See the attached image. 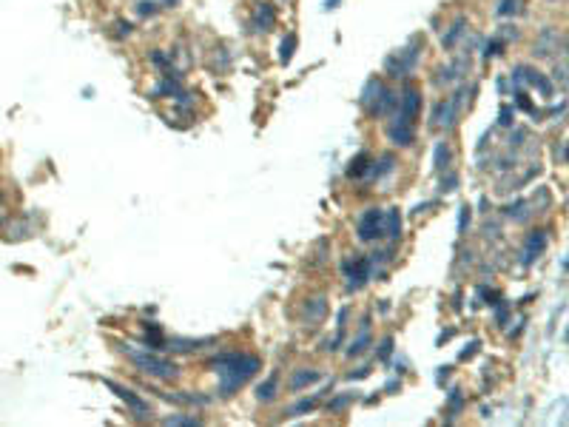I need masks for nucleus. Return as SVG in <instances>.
I'll return each mask as SVG.
<instances>
[{"instance_id": "72a5a7b5", "label": "nucleus", "mask_w": 569, "mask_h": 427, "mask_svg": "<svg viewBox=\"0 0 569 427\" xmlns=\"http://www.w3.org/2000/svg\"><path fill=\"white\" fill-rule=\"evenodd\" d=\"M470 225V208H461V223H458V231H464Z\"/></svg>"}, {"instance_id": "cd10ccee", "label": "nucleus", "mask_w": 569, "mask_h": 427, "mask_svg": "<svg viewBox=\"0 0 569 427\" xmlns=\"http://www.w3.org/2000/svg\"><path fill=\"white\" fill-rule=\"evenodd\" d=\"M390 353H393V339H381V345H379V362H387L390 359Z\"/></svg>"}, {"instance_id": "b1692460", "label": "nucleus", "mask_w": 569, "mask_h": 427, "mask_svg": "<svg viewBox=\"0 0 569 427\" xmlns=\"http://www.w3.org/2000/svg\"><path fill=\"white\" fill-rule=\"evenodd\" d=\"M504 214H507V217H513V220H518V223H524L526 214H529V205H526V200H515L513 205L504 208Z\"/></svg>"}, {"instance_id": "7ed1b4c3", "label": "nucleus", "mask_w": 569, "mask_h": 427, "mask_svg": "<svg viewBox=\"0 0 569 427\" xmlns=\"http://www.w3.org/2000/svg\"><path fill=\"white\" fill-rule=\"evenodd\" d=\"M123 353L128 356V359H131L142 373H149V376H154V379L171 382V379L180 376V368H176L174 362L160 359V356H154L151 350L146 353V350H137V347H131V345H123Z\"/></svg>"}, {"instance_id": "20e7f679", "label": "nucleus", "mask_w": 569, "mask_h": 427, "mask_svg": "<svg viewBox=\"0 0 569 427\" xmlns=\"http://www.w3.org/2000/svg\"><path fill=\"white\" fill-rule=\"evenodd\" d=\"M464 103H467V86H461V89H455V94H453L450 100H444V103L436 105L430 123H433L436 128H453V126L458 123L461 112H464Z\"/></svg>"}, {"instance_id": "473e14b6", "label": "nucleus", "mask_w": 569, "mask_h": 427, "mask_svg": "<svg viewBox=\"0 0 569 427\" xmlns=\"http://www.w3.org/2000/svg\"><path fill=\"white\" fill-rule=\"evenodd\" d=\"M498 123H501V126H510V123H513V112H510V105H504V109H501V117H498Z\"/></svg>"}, {"instance_id": "2eb2a0df", "label": "nucleus", "mask_w": 569, "mask_h": 427, "mask_svg": "<svg viewBox=\"0 0 569 427\" xmlns=\"http://www.w3.org/2000/svg\"><path fill=\"white\" fill-rule=\"evenodd\" d=\"M393 109H396V94L390 91V89H381V94H379V100L373 105V114L381 117V114H390Z\"/></svg>"}, {"instance_id": "bb28decb", "label": "nucleus", "mask_w": 569, "mask_h": 427, "mask_svg": "<svg viewBox=\"0 0 569 427\" xmlns=\"http://www.w3.org/2000/svg\"><path fill=\"white\" fill-rule=\"evenodd\" d=\"M316 402H319V396H308V399H299V405H294L288 413L291 416H299V413H308V410H313L316 407Z\"/></svg>"}, {"instance_id": "0eeeda50", "label": "nucleus", "mask_w": 569, "mask_h": 427, "mask_svg": "<svg viewBox=\"0 0 569 427\" xmlns=\"http://www.w3.org/2000/svg\"><path fill=\"white\" fill-rule=\"evenodd\" d=\"M344 276H347V291H359L362 285L370 279V262L367 260H347L342 265Z\"/></svg>"}, {"instance_id": "dca6fc26", "label": "nucleus", "mask_w": 569, "mask_h": 427, "mask_svg": "<svg viewBox=\"0 0 569 427\" xmlns=\"http://www.w3.org/2000/svg\"><path fill=\"white\" fill-rule=\"evenodd\" d=\"M273 23H276L273 6H271V3H259V6H257V29L271 31V29H273Z\"/></svg>"}, {"instance_id": "ddd939ff", "label": "nucleus", "mask_w": 569, "mask_h": 427, "mask_svg": "<svg viewBox=\"0 0 569 427\" xmlns=\"http://www.w3.org/2000/svg\"><path fill=\"white\" fill-rule=\"evenodd\" d=\"M555 46H563V34L555 31V29H547V31L541 34L538 46H536V54H538V57H544V54H555V52H558Z\"/></svg>"}, {"instance_id": "412c9836", "label": "nucleus", "mask_w": 569, "mask_h": 427, "mask_svg": "<svg viewBox=\"0 0 569 427\" xmlns=\"http://www.w3.org/2000/svg\"><path fill=\"white\" fill-rule=\"evenodd\" d=\"M276 390H279V376L273 373L271 379H265V384H259V390H257V399H259V402H273Z\"/></svg>"}, {"instance_id": "f03ea898", "label": "nucleus", "mask_w": 569, "mask_h": 427, "mask_svg": "<svg viewBox=\"0 0 569 427\" xmlns=\"http://www.w3.org/2000/svg\"><path fill=\"white\" fill-rule=\"evenodd\" d=\"M421 112V91L413 89V86H404L402 91V109H399V117L396 123L390 126V140L396 142V146H410V142L416 140V117Z\"/></svg>"}, {"instance_id": "c9c22d12", "label": "nucleus", "mask_w": 569, "mask_h": 427, "mask_svg": "<svg viewBox=\"0 0 569 427\" xmlns=\"http://www.w3.org/2000/svg\"><path fill=\"white\" fill-rule=\"evenodd\" d=\"M549 3H555V0H549Z\"/></svg>"}, {"instance_id": "c756f323", "label": "nucleus", "mask_w": 569, "mask_h": 427, "mask_svg": "<svg viewBox=\"0 0 569 427\" xmlns=\"http://www.w3.org/2000/svg\"><path fill=\"white\" fill-rule=\"evenodd\" d=\"M165 424H199V419H194V416H168Z\"/></svg>"}, {"instance_id": "2f4dec72", "label": "nucleus", "mask_w": 569, "mask_h": 427, "mask_svg": "<svg viewBox=\"0 0 569 427\" xmlns=\"http://www.w3.org/2000/svg\"><path fill=\"white\" fill-rule=\"evenodd\" d=\"M347 405H350V396H339L333 405H328V410H331V413H339V410H344Z\"/></svg>"}, {"instance_id": "9b49d317", "label": "nucleus", "mask_w": 569, "mask_h": 427, "mask_svg": "<svg viewBox=\"0 0 569 427\" xmlns=\"http://www.w3.org/2000/svg\"><path fill=\"white\" fill-rule=\"evenodd\" d=\"M544 248H547V234L544 231H532L529 239H526V248H524V265H532L541 254H544Z\"/></svg>"}, {"instance_id": "f8f14e48", "label": "nucleus", "mask_w": 569, "mask_h": 427, "mask_svg": "<svg viewBox=\"0 0 569 427\" xmlns=\"http://www.w3.org/2000/svg\"><path fill=\"white\" fill-rule=\"evenodd\" d=\"M325 316H328V299H325V297H313V299H308V305H305V316H302L308 325H319Z\"/></svg>"}, {"instance_id": "6ab92c4d", "label": "nucleus", "mask_w": 569, "mask_h": 427, "mask_svg": "<svg viewBox=\"0 0 569 427\" xmlns=\"http://www.w3.org/2000/svg\"><path fill=\"white\" fill-rule=\"evenodd\" d=\"M319 379H322V373H319V370H299L291 379V390H302V387H308V384H313Z\"/></svg>"}, {"instance_id": "f257e3e1", "label": "nucleus", "mask_w": 569, "mask_h": 427, "mask_svg": "<svg viewBox=\"0 0 569 427\" xmlns=\"http://www.w3.org/2000/svg\"><path fill=\"white\" fill-rule=\"evenodd\" d=\"M211 368H217L220 370V394L222 396H231L234 390H239L248 379H251L262 362L257 359V356L251 353H222V356H213L211 359Z\"/></svg>"}, {"instance_id": "c85d7f7f", "label": "nucleus", "mask_w": 569, "mask_h": 427, "mask_svg": "<svg viewBox=\"0 0 569 427\" xmlns=\"http://www.w3.org/2000/svg\"><path fill=\"white\" fill-rule=\"evenodd\" d=\"M447 163H450V149H447V146H444V142H441V146L436 149V168L441 171V168H444Z\"/></svg>"}, {"instance_id": "423d86ee", "label": "nucleus", "mask_w": 569, "mask_h": 427, "mask_svg": "<svg viewBox=\"0 0 569 427\" xmlns=\"http://www.w3.org/2000/svg\"><path fill=\"white\" fill-rule=\"evenodd\" d=\"M421 40H416V43H410L404 52H399L396 57H390L387 60V71H390V75H396V77H404L407 75V71L416 66V57L421 54Z\"/></svg>"}, {"instance_id": "393cba45", "label": "nucleus", "mask_w": 569, "mask_h": 427, "mask_svg": "<svg viewBox=\"0 0 569 427\" xmlns=\"http://www.w3.org/2000/svg\"><path fill=\"white\" fill-rule=\"evenodd\" d=\"M294 52H296V38H294V34H288V38H284V43L279 46V60H282V63H291Z\"/></svg>"}, {"instance_id": "f704fd0d", "label": "nucleus", "mask_w": 569, "mask_h": 427, "mask_svg": "<svg viewBox=\"0 0 569 427\" xmlns=\"http://www.w3.org/2000/svg\"><path fill=\"white\" fill-rule=\"evenodd\" d=\"M478 347H481V345H478V342H470V345H467V347H464V350H461V359H470V353H476V350H478Z\"/></svg>"}, {"instance_id": "6e6552de", "label": "nucleus", "mask_w": 569, "mask_h": 427, "mask_svg": "<svg viewBox=\"0 0 569 427\" xmlns=\"http://www.w3.org/2000/svg\"><path fill=\"white\" fill-rule=\"evenodd\" d=\"M467 68H470V57H458L453 60L447 68H441L439 75H436V86H453V83H461L467 75Z\"/></svg>"}, {"instance_id": "39448f33", "label": "nucleus", "mask_w": 569, "mask_h": 427, "mask_svg": "<svg viewBox=\"0 0 569 427\" xmlns=\"http://www.w3.org/2000/svg\"><path fill=\"white\" fill-rule=\"evenodd\" d=\"M362 242H376L381 234H384V214L379 208H370L365 211V217L359 220V228H356Z\"/></svg>"}, {"instance_id": "4468645a", "label": "nucleus", "mask_w": 569, "mask_h": 427, "mask_svg": "<svg viewBox=\"0 0 569 427\" xmlns=\"http://www.w3.org/2000/svg\"><path fill=\"white\" fill-rule=\"evenodd\" d=\"M370 165H373V160L367 154H359L347 165V177H350V180H365V177L370 174Z\"/></svg>"}, {"instance_id": "7c9ffc66", "label": "nucleus", "mask_w": 569, "mask_h": 427, "mask_svg": "<svg viewBox=\"0 0 569 427\" xmlns=\"http://www.w3.org/2000/svg\"><path fill=\"white\" fill-rule=\"evenodd\" d=\"M515 100H518V105H521V109H524V112H529V114H532V112H536V109H532V103H529V97H526L524 91H515Z\"/></svg>"}, {"instance_id": "5701e85b", "label": "nucleus", "mask_w": 569, "mask_h": 427, "mask_svg": "<svg viewBox=\"0 0 569 427\" xmlns=\"http://www.w3.org/2000/svg\"><path fill=\"white\" fill-rule=\"evenodd\" d=\"M370 345V334H367V319H365V325H362V334H359V339L356 342H350V347H347V356L353 359V356H359L365 347Z\"/></svg>"}, {"instance_id": "a211bd4d", "label": "nucleus", "mask_w": 569, "mask_h": 427, "mask_svg": "<svg viewBox=\"0 0 569 427\" xmlns=\"http://www.w3.org/2000/svg\"><path fill=\"white\" fill-rule=\"evenodd\" d=\"M381 83L379 80H370L367 83V89H365V94H362V105H365V112H370L373 114V105H376V100H379V94H381Z\"/></svg>"}, {"instance_id": "9d476101", "label": "nucleus", "mask_w": 569, "mask_h": 427, "mask_svg": "<svg viewBox=\"0 0 569 427\" xmlns=\"http://www.w3.org/2000/svg\"><path fill=\"white\" fill-rule=\"evenodd\" d=\"M513 75H518V77H526V80H529V86H532V89H538V91H541L544 97H552V91H555V89L549 86V80H547V77L541 75V71L529 68V66H518V68L513 71Z\"/></svg>"}, {"instance_id": "f3484780", "label": "nucleus", "mask_w": 569, "mask_h": 427, "mask_svg": "<svg viewBox=\"0 0 569 427\" xmlns=\"http://www.w3.org/2000/svg\"><path fill=\"white\" fill-rule=\"evenodd\" d=\"M464 29H467V20H464V17H458V20L447 29L444 38H441V46H444V49H453V46L461 40V31H464Z\"/></svg>"}, {"instance_id": "4be33fe9", "label": "nucleus", "mask_w": 569, "mask_h": 427, "mask_svg": "<svg viewBox=\"0 0 569 427\" xmlns=\"http://www.w3.org/2000/svg\"><path fill=\"white\" fill-rule=\"evenodd\" d=\"M524 6V0H498V6H495V15L498 17H513L518 15Z\"/></svg>"}, {"instance_id": "1a4fd4ad", "label": "nucleus", "mask_w": 569, "mask_h": 427, "mask_svg": "<svg viewBox=\"0 0 569 427\" xmlns=\"http://www.w3.org/2000/svg\"><path fill=\"white\" fill-rule=\"evenodd\" d=\"M109 387H112L114 394H117V396H120V399H123V402H126V405L134 410V416H137V419H149V416H151V407H149L146 402H142L139 396H134L131 390H126V387H120V384H114V382H109Z\"/></svg>"}, {"instance_id": "aec40b11", "label": "nucleus", "mask_w": 569, "mask_h": 427, "mask_svg": "<svg viewBox=\"0 0 569 427\" xmlns=\"http://www.w3.org/2000/svg\"><path fill=\"white\" fill-rule=\"evenodd\" d=\"M384 225H387V237H390V239H399V237H402V214H399V208L387 211Z\"/></svg>"}, {"instance_id": "a878e982", "label": "nucleus", "mask_w": 569, "mask_h": 427, "mask_svg": "<svg viewBox=\"0 0 569 427\" xmlns=\"http://www.w3.org/2000/svg\"><path fill=\"white\" fill-rule=\"evenodd\" d=\"M142 339H146V345H149V347H165V336L160 334V328H149V331H146V336H142Z\"/></svg>"}]
</instances>
